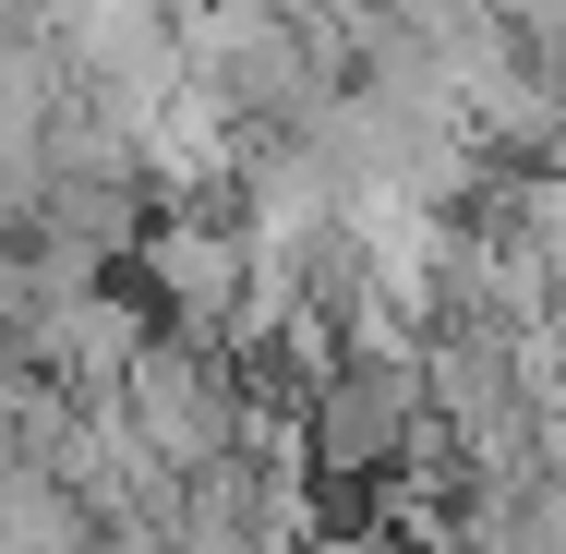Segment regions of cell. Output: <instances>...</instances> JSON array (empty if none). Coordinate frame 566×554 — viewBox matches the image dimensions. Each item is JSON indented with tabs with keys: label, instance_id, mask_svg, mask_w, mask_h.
<instances>
[{
	"label": "cell",
	"instance_id": "1",
	"mask_svg": "<svg viewBox=\"0 0 566 554\" xmlns=\"http://www.w3.org/2000/svg\"><path fill=\"white\" fill-rule=\"evenodd\" d=\"M145 278H157V314H169V337H193V349L241 337L253 265H241V229H229V218H169L157 241H145Z\"/></svg>",
	"mask_w": 566,
	"mask_h": 554
}]
</instances>
